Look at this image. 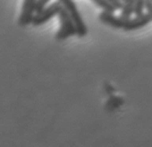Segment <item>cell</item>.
I'll return each instance as SVG.
<instances>
[{
    "mask_svg": "<svg viewBox=\"0 0 152 147\" xmlns=\"http://www.w3.org/2000/svg\"><path fill=\"white\" fill-rule=\"evenodd\" d=\"M58 17L60 20V28L59 31L56 33L55 38L57 41H64V40H67L68 38H72L76 35V27L75 24L73 22V19L70 18L69 14L67 13V10L65 8H61L60 13L58 14Z\"/></svg>",
    "mask_w": 152,
    "mask_h": 147,
    "instance_id": "7a4b0ae2",
    "label": "cell"
},
{
    "mask_svg": "<svg viewBox=\"0 0 152 147\" xmlns=\"http://www.w3.org/2000/svg\"><path fill=\"white\" fill-rule=\"evenodd\" d=\"M121 1H125V0H121Z\"/></svg>",
    "mask_w": 152,
    "mask_h": 147,
    "instance_id": "8fae6325",
    "label": "cell"
},
{
    "mask_svg": "<svg viewBox=\"0 0 152 147\" xmlns=\"http://www.w3.org/2000/svg\"><path fill=\"white\" fill-rule=\"evenodd\" d=\"M134 14V0H125L123 1V7H121V17L124 22L132 18V15Z\"/></svg>",
    "mask_w": 152,
    "mask_h": 147,
    "instance_id": "52a82bcc",
    "label": "cell"
},
{
    "mask_svg": "<svg viewBox=\"0 0 152 147\" xmlns=\"http://www.w3.org/2000/svg\"><path fill=\"white\" fill-rule=\"evenodd\" d=\"M61 2L63 7L67 10V13L69 14L70 18L73 19L74 24L76 27V35L78 38H84L88 35V27L85 25L84 20H83L81 14L77 9V6L74 2V0H59Z\"/></svg>",
    "mask_w": 152,
    "mask_h": 147,
    "instance_id": "6da1fadb",
    "label": "cell"
},
{
    "mask_svg": "<svg viewBox=\"0 0 152 147\" xmlns=\"http://www.w3.org/2000/svg\"><path fill=\"white\" fill-rule=\"evenodd\" d=\"M99 19L100 22L103 23L104 25H108L113 28H116V30H123L124 27V24L125 22L118 16H115V14L113 12H106V10H102L100 15H99Z\"/></svg>",
    "mask_w": 152,
    "mask_h": 147,
    "instance_id": "8992f818",
    "label": "cell"
},
{
    "mask_svg": "<svg viewBox=\"0 0 152 147\" xmlns=\"http://www.w3.org/2000/svg\"><path fill=\"white\" fill-rule=\"evenodd\" d=\"M37 5L38 0H24L18 17V25L20 27H25L32 23V19L37 13Z\"/></svg>",
    "mask_w": 152,
    "mask_h": 147,
    "instance_id": "277c9868",
    "label": "cell"
},
{
    "mask_svg": "<svg viewBox=\"0 0 152 147\" xmlns=\"http://www.w3.org/2000/svg\"><path fill=\"white\" fill-rule=\"evenodd\" d=\"M49 1L51 0H38V5H37V12H40L41 9H43L45 6H48Z\"/></svg>",
    "mask_w": 152,
    "mask_h": 147,
    "instance_id": "9c48e42d",
    "label": "cell"
},
{
    "mask_svg": "<svg viewBox=\"0 0 152 147\" xmlns=\"http://www.w3.org/2000/svg\"><path fill=\"white\" fill-rule=\"evenodd\" d=\"M61 8H63V5H61V2L59 0L53 1L49 6H45L43 9H41L40 12L35 13L31 24L33 26H35V27L45 25V23L49 22L51 18H53L55 16H58V14L60 13Z\"/></svg>",
    "mask_w": 152,
    "mask_h": 147,
    "instance_id": "3957f363",
    "label": "cell"
},
{
    "mask_svg": "<svg viewBox=\"0 0 152 147\" xmlns=\"http://www.w3.org/2000/svg\"><path fill=\"white\" fill-rule=\"evenodd\" d=\"M151 22V17L150 15L146 14H142V15H139V16H135L134 18H129L128 20L125 22L124 24V27L123 30L126 31V32H129V31H136V30H140L142 27L146 26L149 23Z\"/></svg>",
    "mask_w": 152,
    "mask_h": 147,
    "instance_id": "5b68a950",
    "label": "cell"
},
{
    "mask_svg": "<svg viewBox=\"0 0 152 147\" xmlns=\"http://www.w3.org/2000/svg\"><path fill=\"white\" fill-rule=\"evenodd\" d=\"M108 1L115 7L116 10H119V9H121V7H123V1L121 0H108Z\"/></svg>",
    "mask_w": 152,
    "mask_h": 147,
    "instance_id": "30bf717a",
    "label": "cell"
},
{
    "mask_svg": "<svg viewBox=\"0 0 152 147\" xmlns=\"http://www.w3.org/2000/svg\"><path fill=\"white\" fill-rule=\"evenodd\" d=\"M92 1H93L98 7H100L102 10H106V12H113V13L116 12L115 7L113 6L108 0H92Z\"/></svg>",
    "mask_w": 152,
    "mask_h": 147,
    "instance_id": "ba28073f",
    "label": "cell"
}]
</instances>
